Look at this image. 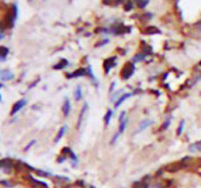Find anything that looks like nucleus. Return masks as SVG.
I'll return each instance as SVG.
<instances>
[{"mask_svg": "<svg viewBox=\"0 0 201 188\" xmlns=\"http://www.w3.org/2000/svg\"><path fill=\"white\" fill-rule=\"evenodd\" d=\"M135 64L131 62H128L123 68L122 71H121V77L123 79H129L131 76L134 75L135 73Z\"/></svg>", "mask_w": 201, "mask_h": 188, "instance_id": "1", "label": "nucleus"}, {"mask_svg": "<svg viewBox=\"0 0 201 188\" xmlns=\"http://www.w3.org/2000/svg\"><path fill=\"white\" fill-rule=\"evenodd\" d=\"M116 60H117V57H111V58H107L106 60H104L103 68H104L105 73H108L111 71L112 68L116 66Z\"/></svg>", "mask_w": 201, "mask_h": 188, "instance_id": "2", "label": "nucleus"}, {"mask_svg": "<svg viewBox=\"0 0 201 188\" xmlns=\"http://www.w3.org/2000/svg\"><path fill=\"white\" fill-rule=\"evenodd\" d=\"M88 109V104L85 102V103L83 104V108H82V110H80V113H79V119H78V123H77V128H79L80 125H82L83 121L84 119V116H85V113H87Z\"/></svg>", "mask_w": 201, "mask_h": 188, "instance_id": "3", "label": "nucleus"}, {"mask_svg": "<svg viewBox=\"0 0 201 188\" xmlns=\"http://www.w3.org/2000/svg\"><path fill=\"white\" fill-rule=\"evenodd\" d=\"M88 73V71H87V69H78V70H76L74 73H67L66 75V77H68V78H72V77H83L84 75H87Z\"/></svg>", "mask_w": 201, "mask_h": 188, "instance_id": "4", "label": "nucleus"}, {"mask_svg": "<svg viewBox=\"0 0 201 188\" xmlns=\"http://www.w3.org/2000/svg\"><path fill=\"white\" fill-rule=\"evenodd\" d=\"M152 123H153V121H151V119H143V121L139 123V127H137V129H136V133H139V132H142V130H144L145 128H147Z\"/></svg>", "mask_w": 201, "mask_h": 188, "instance_id": "5", "label": "nucleus"}, {"mask_svg": "<svg viewBox=\"0 0 201 188\" xmlns=\"http://www.w3.org/2000/svg\"><path fill=\"white\" fill-rule=\"evenodd\" d=\"M62 112L64 114V116L67 117L71 112V101L69 98H66L64 101V104L62 106Z\"/></svg>", "mask_w": 201, "mask_h": 188, "instance_id": "6", "label": "nucleus"}, {"mask_svg": "<svg viewBox=\"0 0 201 188\" xmlns=\"http://www.w3.org/2000/svg\"><path fill=\"white\" fill-rule=\"evenodd\" d=\"M130 96H133V93H125V94H123L121 97L116 101V103H115V105H114V107H115V109H117V108H119L121 105H122L124 102L127 100L128 98H130Z\"/></svg>", "mask_w": 201, "mask_h": 188, "instance_id": "7", "label": "nucleus"}, {"mask_svg": "<svg viewBox=\"0 0 201 188\" xmlns=\"http://www.w3.org/2000/svg\"><path fill=\"white\" fill-rule=\"evenodd\" d=\"M27 104V100L26 99H22V100H20V101H18L17 103L14 105V107H13V109H12V112H11V114L12 115H14L15 113H17L18 111H20L23 107H24L25 105Z\"/></svg>", "mask_w": 201, "mask_h": 188, "instance_id": "8", "label": "nucleus"}, {"mask_svg": "<svg viewBox=\"0 0 201 188\" xmlns=\"http://www.w3.org/2000/svg\"><path fill=\"white\" fill-rule=\"evenodd\" d=\"M74 97L76 101H79L83 98V90H82V85H77V87L74 90Z\"/></svg>", "mask_w": 201, "mask_h": 188, "instance_id": "9", "label": "nucleus"}, {"mask_svg": "<svg viewBox=\"0 0 201 188\" xmlns=\"http://www.w3.org/2000/svg\"><path fill=\"white\" fill-rule=\"evenodd\" d=\"M188 150H189V152H191V153H195V152H200L201 153V140L189 145Z\"/></svg>", "mask_w": 201, "mask_h": 188, "instance_id": "10", "label": "nucleus"}, {"mask_svg": "<svg viewBox=\"0 0 201 188\" xmlns=\"http://www.w3.org/2000/svg\"><path fill=\"white\" fill-rule=\"evenodd\" d=\"M68 66V61L66 59H62L61 61H59L55 66H53V69L54 70H62V69H65V68Z\"/></svg>", "mask_w": 201, "mask_h": 188, "instance_id": "11", "label": "nucleus"}, {"mask_svg": "<svg viewBox=\"0 0 201 188\" xmlns=\"http://www.w3.org/2000/svg\"><path fill=\"white\" fill-rule=\"evenodd\" d=\"M66 130H67V125H63V127L59 129L58 133H57V136L55 138V142H59V140L63 137V136H64Z\"/></svg>", "mask_w": 201, "mask_h": 188, "instance_id": "12", "label": "nucleus"}, {"mask_svg": "<svg viewBox=\"0 0 201 188\" xmlns=\"http://www.w3.org/2000/svg\"><path fill=\"white\" fill-rule=\"evenodd\" d=\"M112 115H113L112 110H108L107 113H106V115H105V117H104V123H105V127H108L109 123H110Z\"/></svg>", "mask_w": 201, "mask_h": 188, "instance_id": "13", "label": "nucleus"}, {"mask_svg": "<svg viewBox=\"0 0 201 188\" xmlns=\"http://www.w3.org/2000/svg\"><path fill=\"white\" fill-rule=\"evenodd\" d=\"M146 32L149 33V35H154V33H161L159 28H157L156 27H148L146 28Z\"/></svg>", "mask_w": 201, "mask_h": 188, "instance_id": "14", "label": "nucleus"}, {"mask_svg": "<svg viewBox=\"0 0 201 188\" xmlns=\"http://www.w3.org/2000/svg\"><path fill=\"white\" fill-rule=\"evenodd\" d=\"M127 123H128V119H126L125 121H123L122 123H120V127H119V132L120 133H123L126 129V127H127Z\"/></svg>", "mask_w": 201, "mask_h": 188, "instance_id": "15", "label": "nucleus"}, {"mask_svg": "<svg viewBox=\"0 0 201 188\" xmlns=\"http://www.w3.org/2000/svg\"><path fill=\"white\" fill-rule=\"evenodd\" d=\"M183 127H185V119H182L179 127H177V135H181L182 133V130H183Z\"/></svg>", "mask_w": 201, "mask_h": 188, "instance_id": "16", "label": "nucleus"}, {"mask_svg": "<svg viewBox=\"0 0 201 188\" xmlns=\"http://www.w3.org/2000/svg\"><path fill=\"white\" fill-rule=\"evenodd\" d=\"M145 55L144 54H136L134 58H133V61H135V62H139V61H143L145 59Z\"/></svg>", "mask_w": 201, "mask_h": 188, "instance_id": "17", "label": "nucleus"}, {"mask_svg": "<svg viewBox=\"0 0 201 188\" xmlns=\"http://www.w3.org/2000/svg\"><path fill=\"white\" fill-rule=\"evenodd\" d=\"M170 123H171V118H170V117L166 118L165 121H164L163 123H162V128H163V129H167V128L169 127Z\"/></svg>", "mask_w": 201, "mask_h": 188, "instance_id": "18", "label": "nucleus"}, {"mask_svg": "<svg viewBox=\"0 0 201 188\" xmlns=\"http://www.w3.org/2000/svg\"><path fill=\"white\" fill-rule=\"evenodd\" d=\"M134 8V4L131 3V2H127L125 4V11H127V12H129V11H130L131 9Z\"/></svg>", "mask_w": 201, "mask_h": 188, "instance_id": "19", "label": "nucleus"}, {"mask_svg": "<svg viewBox=\"0 0 201 188\" xmlns=\"http://www.w3.org/2000/svg\"><path fill=\"white\" fill-rule=\"evenodd\" d=\"M87 71H88V73L89 75V77H91V79H92V81H96V78H95V77H94V75L92 73V70H91V66H88V68L87 69Z\"/></svg>", "mask_w": 201, "mask_h": 188, "instance_id": "20", "label": "nucleus"}, {"mask_svg": "<svg viewBox=\"0 0 201 188\" xmlns=\"http://www.w3.org/2000/svg\"><path fill=\"white\" fill-rule=\"evenodd\" d=\"M148 3H149V1H139V2H137V5H139V8L143 9V8H145V6Z\"/></svg>", "mask_w": 201, "mask_h": 188, "instance_id": "21", "label": "nucleus"}, {"mask_svg": "<svg viewBox=\"0 0 201 188\" xmlns=\"http://www.w3.org/2000/svg\"><path fill=\"white\" fill-rule=\"evenodd\" d=\"M126 115H127V113H126L125 111H123L122 113H121L120 118H119V122H120V123H122L123 121H125V119H127V118H126Z\"/></svg>", "mask_w": 201, "mask_h": 188, "instance_id": "22", "label": "nucleus"}, {"mask_svg": "<svg viewBox=\"0 0 201 188\" xmlns=\"http://www.w3.org/2000/svg\"><path fill=\"white\" fill-rule=\"evenodd\" d=\"M120 134H121V133H120L119 132H116V133L114 134L113 138H112V141H111V144H114L115 142H116V140L118 139V137H119V135H120Z\"/></svg>", "mask_w": 201, "mask_h": 188, "instance_id": "23", "label": "nucleus"}, {"mask_svg": "<svg viewBox=\"0 0 201 188\" xmlns=\"http://www.w3.org/2000/svg\"><path fill=\"white\" fill-rule=\"evenodd\" d=\"M108 42H109V39H105V40L100 41L99 43H97V44L95 45V46H96V47H98V46H100V45H101V46H103V45H105V44L108 43Z\"/></svg>", "mask_w": 201, "mask_h": 188, "instance_id": "24", "label": "nucleus"}, {"mask_svg": "<svg viewBox=\"0 0 201 188\" xmlns=\"http://www.w3.org/2000/svg\"><path fill=\"white\" fill-rule=\"evenodd\" d=\"M34 143H36V140H32V142H30V143H28V144L26 146V148H25V151H28V150L30 149V148H31V147H32V146Z\"/></svg>", "mask_w": 201, "mask_h": 188, "instance_id": "25", "label": "nucleus"}, {"mask_svg": "<svg viewBox=\"0 0 201 188\" xmlns=\"http://www.w3.org/2000/svg\"><path fill=\"white\" fill-rule=\"evenodd\" d=\"M65 160H66V156L65 155H62V156H60L58 158V161H57V162H58V163H63Z\"/></svg>", "mask_w": 201, "mask_h": 188, "instance_id": "26", "label": "nucleus"}, {"mask_svg": "<svg viewBox=\"0 0 201 188\" xmlns=\"http://www.w3.org/2000/svg\"><path fill=\"white\" fill-rule=\"evenodd\" d=\"M196 27L198 28V31H201V21H200V22H198L197 24H196Z\"/></svg>", "mask_w": 201, "mask_h": 188, "instance_id": "27", "label": "nucleus"}, {"mask_svg": "<svg viewBox=\"0 0 201 188\" xmlns=\"http://www.w3.org/2000/svg\"><path fill=\"white\" fill-rule=\"evenodd\" d=\"M115 85H116V82H115V81L112 82V84H111V88H110V91H111V92L113 91V89L115 88Z\"/></svg>", "mask_w": 201, "mask_h": 188, "instance_id": "28", "label": "nucleus"}, {"mask_svg": "<svg viewBox=\"0 0 201 188\" xmlns=\"http://www.w3.org/2000/svg\"><path fill=\"white\" fill-rule=\"evenodd\" d=\"M199 65H200V66H201V61H200V62H199Z\"/></svg>", "mask_w": 201, "mask_h": 188, "instance_id": "29", "label": "nucleus"}]
</instances>
